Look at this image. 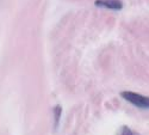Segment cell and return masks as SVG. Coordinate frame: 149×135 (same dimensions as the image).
<instances>
[{
    "label": "cell",
    "instance_id": "cell-1",
    "mask_svg": "<svg viewBox=\"0 0 149 135\" xmlns=\"http://www.w3.org/2000/svg\"><path fill=\"white\" fill-rule=\"evenodd\" d=\"M120 96L123 99H125L134 106L139 109H143V110H149V97L136 93V92H131V91H123Z\"/></svg>",
    "mask_w": 149,
    "mask_h": 135
},
{
    "label": "cell",
    "instance_id": "cell-2",
    "mask_svg": "<svg viewBox=\"0 0 149 135\" xmlns=\"http://www.w3.org/2000/svg\"><path fill=\"white\" fill-rule=\"evenodd\" d=\"M94 4L98 7H104L111 11H120L123 8L120 0H95Z\"/></svg>",
    "mask_w": 149,
    "mask_h": 135
},
{
    "label": "cell",
    "instance_id": "cell-3",
    "mask_svg": "<svg viewBox=\"0 0 149 135\" xmlns=\"http://www.w3.org/2000/svg\"><path fill=\"white\" fill-rule=\"evenodd\" d=\"M61 113H62V108L60 105H56L54 109V114H55V128L58 127L60 123V117H61Z\"/></svg>",
    "mask_w": 149,
    "mask_h": 135
},
{
    "label": "cell",
    "instance_id": "cell-4",
    "mask_svg": "<svg viewBox=\"0 0 149 135\" xmlns=\"http://www.w3.org/2000/svg\"><path fill=\"white\" fill-rule=\"evenodd\" d=\"M119 135H136L130 128H128V127H124L123 129H122V132H120V134Z\"/></svg>",
    "mask_w": 149,
    "mask_h": 135
}]
</instances>
